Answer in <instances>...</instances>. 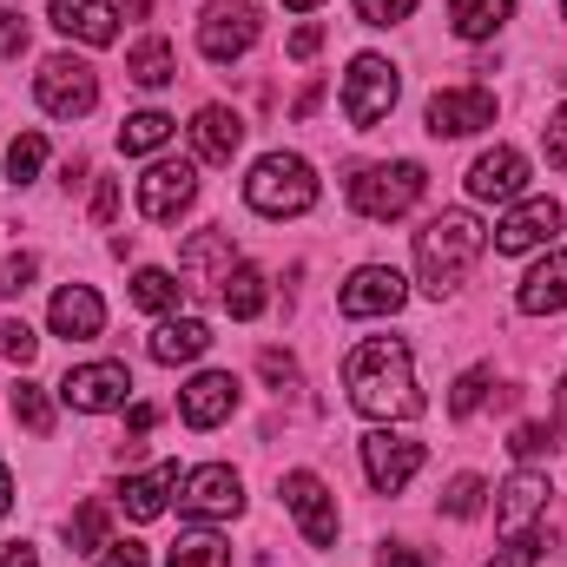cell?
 Listing matches in <instances>:
<instances>
[{"label": "cell", "instance_id": "obj_1", "mask_svg": "<svg viewBox=\"0 0 567 567\" xmlns=\"http://www.w3.org/2000/svg\"><path fill=\"white\" fill-rule=\"evenodd\" d=\"M343 396L350 410H363L370 423H410L423 416V390H416V357L403 337H370L343 357Z\"/></svg>", "mask_w": 567, "mask_h": 567}, {"label": "cell", "instance_id": "obj_2", "mask_svg": "<svg viewBox=\"0 0 567 567\" xmlns=\"http://www.w3.org/2000/svg\"><path fill=\"white\" fill-rule=\"evenodd\" d=\"M482 251H488V231L475 212H435L416 231V278H423L429 297H449V290H462V278L475 271Z\"/></svg>", "mask_w": 567, "mask_h": 567}, {"label": "cell", "instance_id": "obj_3", "mask_svg": "<svg viewBox=\"0 0 567 567\" xmlns=\"http://www.w3.org/2000/svg\"><path fill=\"white\" fill-rule=\"evenodd\" d=\"M245 205H251L258 218H303V212L317 205V172H310V158H297V152H265V158L251 165V178H245Z\"/></svg>", "mask_w": 567, "mask_h": 567}, {"label": "cell", "instance_id": "obj_4", "mask_svg": "<svg viewBox=\"0 0 567 567\" xmlns=\"http://www.w3.org/2000/svg\"><path fill=\"white\" fill-rule=\"evenodd\" d=\"M423 165L416 158H390V165H363L357 178H350V205H357V218H377V225H390V218H403V212H416V198H423Z\"/></svg>", "mask_w": 567, "mask_h": 567}, {"label": "cell", "instance_id": "obj_5", "mask_svg": "<svg viewBox=\"0 0 567 567\" xmlns=\"http://www.w3.org/2000/svg\"><path fill=\"white\" fill-rule=\"evenodd\" d=\"M396 93H403L396 60H383V53H357L350 73H343V120H350L357 133H377V126L396 113Z\"/></svg>", "mask_w": 567, "mask_h": 567}, {"label": "cell", "instance_id": "obj_6", "mask_svg": "<svg viewBox=\"0 0 567 567\" xmlns=\"http://www.w3.org/2000/svg\"><path fill=\"white\" fill-rule=\"evenodd\" d=\"M33 100H40V113H53V120H86V113L100 106V73H93L86 60H73V53H53V60L33 73Z\"/></svg>", "mask_w": 567, "mask_h": 567}, {"label": "cell", "instance_id": "obj_7", "mask_svg": "<svg viewBox=\"0 0 567 567\" xmlns=\"http://www.w3.org/2000/svg\"><path fill=\"white\" fill-rule=\"evenodd\" d=\"M548 475H535V468H515L508 482H502V495H495V535L508 542V548H528V555H542V542H535V522L548 515Z\"/></svg>", "mask_w": 567, "mask_h": 567}, {"label": "cell", "instance_id": "obj_8", "mask_svg": "<svg viewBox=\"0 0 567 567\" xmlns=\"http://www.w3.org/2000/svg\"><path fill=\"white\" fill-rule=\"evenodd\" d=\"M416 468H423V442L416 435H403L390 423H377L363 435V475H370L377 495H403L416 482Z\"/></svg>", "mask_w": 567, "mask_h": 567}, {"label": "cell", "instance_id": "obj_9", "mask_svg": "<svg viewBox=\"0 0 567 567\" xmlns=\"http://www.w3.org/2000/svg\"><path fill=\"white\" fill-rule=\"evenodd\" d=\"M251 40H258V7L251 0H212L198 13V53L212 66H231L238 53H251Z\"/></svg>", "mask_w": 567, "mask_h": 567}, {"label": "cell", "instance_id": "obj_10", "mask_svg": "<svg viewBox=\"0 0 567 567\" xmlns=\"http://www.w3.org/2000/svg\"><path fill=\"white\" fill-rule=\"evenodd\" d=\"M238 508H245V482H238V468L205 462V468L178 475V515H192V522H231Z\"/></svg>", "mask_w": 567, "mask_h": 567}, {"label": "cell", "instance_id": "obj_11", "mask_svg": "<svg viewBox=\"0 0 567 567\" xmlns=\"http://www.w3.org/2000/svg\"><path fill=\"white\" fill-rule=\"evenodd\" d=\"M126 396H133V370H126V363H80V370H66V383H60V403L80 410V416L126 410Z\"/></svg>", "mask_w": 567, "mask_h": 567}, {"label": "cell", "instance_id": "obj_12", "mask_svg": "<svg viewBox=\"0 0 567 567\" xmlns=\"http://www.w3.org/2000/svg\"><path fill=\"white\" fill-rule=\"evenodd\" d=\"M198 198V165L192 158H152L140 172V212L152 225H172Z\"/></svg>", "mask_w": 567, "mask_h": 567}, {"label": "cell", "instance_id": "obj_13", "mask_svg": "<svg viewBox=\"0 0 567 567\" xmlns=\"http://www.w3.org/2000/svg\"><path fill=\"white\" fill-rule=\"evenodd\" d=\"M284 508L297 515V528H303V542L310 548H330L337 542V495L323 488V475H310V468H290L278 482Z\"/></svg>", "mask_w": 567, "mask_h": 567}, {"label": "cell", "instance_id": "obj_14", "mask_svg": "<svg viewBox=\"0 0 567 567\" xmlns=\"http://www.w3.org/2000/svg\"><path fill=\"white\" fill-rule=\"evenodd\" d=\"M410 303V284H403V271L396 265H363V271H350V284L337 290V310L343 317H396Z\"/></svg>", "mask_w": 567, "mask_h": 567}, {"label": "cell", "instance_id": "obj_15", "mask_svg": "<svg viewBox=\"0 0 567 567\" xmlns=\"http://www.w3.org/2000/svg\"><path fill=\"white\" fill-rule=\"evenodd\" d=\"M555 231H561V205H555V198H515L508 218L495 225V251H502V258H522V251L555 245Z\"/></svg>", "mask_w": 567, "mask_h": 567}, {"label": "cell", "instance_id": "obj_16", "mask_svg": "<svg viewBox=\"0 0 567 567\" xmlns=\"http://www.w3.org/2000/svg\"><path fill=\"white\" fill-rule=\"evenodd\" d=\"M482 126H495V93L488 86H449V93L429 100V133L435 140H468Z\"/></svg>", "mask_w": 567, "mask_h": 567}, {"label": "cell", "instance_id": "obj_17", "mask_svg": "<svg viewBox=\"0 0 567 567\" xmlns=\"http://www.w3.org/2000/svg\"><path fill=\"white\" fill-rule=\"evenodd\" d=\"M528 192V158L515 152V145H495V152H482L475 165H468V198H482V205H515Z\"/></svg>", "mask_w": 567, "mask_h": 567}, {"label": "cell", "instance_id": "obj_18", "mask_svg": "<svg viewBox=\"0 0 567 567\" xmlns=\"http://www.w3.org/2000/svg\"><path fill=\"white\" fill-rule=\"evenodd\" d=\"M238 410V377L231 370H198L185 390H178V416L192 429H218Z\"/></svg>", "mask_w": 567, "mask_h": 567}, {"label": "cell", "instance_id": "obj_19", "mask_svg": "<svg viewBox=\"0 0 567 567\" xmlns=\"http://www.w3.org/2000/svg\"><path fill=\"white\" fill-rule=\"evenodd\" d=\"M47 323H53V337L86 343V337H100V330H106V303H100V290H93V284H66V290H53Z\"/></svg>", "mask_w": 567, "mask_h": 567}, {"label": "cell", "instance_id": "obj_20", "mask_svg": "<svg viewBox=\"0 0 567 567\" xmlns=\"http://www.w3.org/2000/svg\"><path fill=\"white\" fill-rule=\"evenodd\" d=\"M47 13H53V27H60L66 40H86V47H113V40H120L113 0H47Z\"/></svg>", "mask_w": 567, "mask_h": 567}, {"label": "cell", "instance_id": "obj_21", "mask_svg": "<svg viewBox=\"0 0 567 567\" xmlns=\"http://www.w3.org/2000/svg\"><path fill=\"white\" fill-rule=\"evenodd\" d=\"M205 350H212V323H205V317H165V323L152 330V343H145V357L165 363V370L198 363Z\"/></svg>", "mask_w": 567, "mask_h": 567}, {"label": "cell", "instance_id": "obj_22", "mask_svg": "<svg viewBox=\"0 0 567 567\" xmlns=\"http://www.w3.org/2000/svg\"><path fill=\"white\" fill-rule=\"evenodd\" d=\"M231 265H238V251H231V231H198L185 251H178V271L192 290H218V284L231 278Z\"/></svg>", "mask_w": 567, "mask_h": 567}, {"label": "cell", "instance_id": "obj_23", "mask_svg": "<svg viewBox=\"0 0 567 567\" xmlns=\"http://www.w3.org/2000/svg\"><path fill=\"white\" fill-rule=\"evenodd\" d=\"M238 145H245V120H238L231 106H198V120H192V152H198V165H231Z\"/></svg>", "mask_w": 567, "mask_h": 567}, {"label": "cell", "instance_id": "obj_24", "mask_svg": "<svg viewBox=\"0 0 567 567\" xmlns=\"http://www.w3.org/2000/svg\"><path fill=\"white\" fill-rule=\"evenodd\" d=\"M172 495H178V462H152L145 475H126V488H120V508H126L133 522H158Z\"/></svg>", "mask_w": 567, "mask_h": 567}, {"label": "cell", "instance_id": "obj_25", "mask_svg": "<svg viewBox=\"0 0 567 567\" xmlns=\"http://www.w3.org/2000/svg\"><path fill=\"white\" fill-rule=\"evenodd\" d=\"M515 303H522V317H555V310H567V251H548V258L522 278Z\"/></svg>", "mask_w": 567, "mask_h": 567}, {"label": "cell", "instance_id": "obj_26", "mask_svg": "<svg viewBox=\"0 0 567 567\" xmlns=\"http://www.w3.org/2000/svg\"><path fill=\"white\" fill-rule=\"evenodd\" d=\"M508 20H515V0H449L455 40H495Z\"/></svg>", "mask_w": 567, "mask_h": 567}, {"label": "cell", "instance_id": "obj_27", "mask_svg": "<svg viewBox=\"0 0 567 567\" xmlns=\"http://www.w3.org/2000/svg\"><path fill=\"white\" fill-rule=\"evenodd\" d=\"M218 303H225L238 323L265 317V303H271V290H265V271H258V265H231V278L218 284Z\"/></svg>", "mask_w": 567, "mask_h": 567}, {"label": "cell", "instance_id": "obj_28", "mask_svg": "<svg viewBox=\"0 0 567 567\" xmlns=\"http://www.w3.org/2000/svg\"><path fill=\"white\" fill-rule=\"evenodd\" d=\"M126 73L140 80L145 93H158V86H172V80H178V53H172V40H158V33H145L140 47L126 53Z\"/></svg>", "mask_w": 567, "mask_h": 567}, {"label": "cell", "instance_id": "obj_29", "mask_svg": "<svg viewBox=\"0 0 567 567\" xmlns=\"http://www.w3.org/2000/svg\"><path fill=\"white\" fill-rule=\"evenodd\" d=\"M172 133H178V120L145 106V113H133V120L120 126V152H126V158H145V152H158V145L172 140Z\"/></svg>", "mask_w": 567, "mask_h": 567}, {"label": "cell", "instance_id": "obj_30", "mask_svg": "<svg viewBox=\"0 0 567 567\" xmlns=\"http://www.w3.org/2000/svg\"><path fill=\"white\" fill-rule=\"evenodd\" d=\"M178 297H185V284L172 278L165 265H140L133 271V303L140 310H178Z\"/></svg>", "mask_w": 567, "mask_h": 567}, {"label": "cell", "instance_id": "obj_31", "mask_svg": "<svg viewBox=\"0 0 567 567\" xmlns=\"http://www.w3.org/2000/svg\"><path fill=\"white\" fill-rule=\"evenodd\" d=\"M106 522H113V515H106V502H86V508L66 522V542H73V555H100V548H106Z\"/></svg>", "mask_w": 567, "mask_h": 567}, {"label": "cell", "instance_id": "obj_32", "mask_svg": "<svg viewBox=\"0 0 567 567\" xmlns=\"http://www.w3.org/2000/svg\"><path fill=\"white\" fill-rule=\"evenodd\" d=\"M13 416L27 423V435H53V403H47V390L40 383H13Z\"/></svg>", "mask_w": 567, "mask_h": 567}, {"label": "cell", "instance_id": "obj_33", "mask_svg": "<svg viewBox=\"0 0 567 567\" xmlns=\"http://www.w3.org/2000/svg\"><path fill=\"white\" fill-rule=\"evenodd\" d=\"M165 567H231V542H218V535H185Z\"/></svg>", "mask_w": 567, "mask_h": 567}, {"label": "cell", "instance_id": "obj_34", "mask_svg": "<svg viewBox=\"0 0 567 567\" xmlns=\"http://www.w3.org/2000/svg\"><path fill=\"white\" fill-rule=\"evenodd\" d=\"M40 165H47V140H40V133H20L13 152H7V178H13V185H33Z\"/></svg>", "mask_w": 567, "mask_h": 567}, {"label": "cell", "instance_id": "obj_35", "mask_svg": "<svg viewBox=\"0 0 567 567\" xmlns=\"http://www.w3.org/2000/svg\"><path fill=\"white\" fill-rule=\"evenodd\" d=\"M482 495H488V482H482V475H455V482L442 488V515L468 522V515H482Z\"/></svg>", "mask_w": 567, "mask_h": 567}, {"label": "cell", "instance_id": "obj_36", "mask_svg": "<svg viewBox=\"0 0 567 567\" xmlns=\"http://www.w3.org/2000/svg\"><path fill=\"white\" fill-rule=\"evenodd\" d=\"M482 396H488V370L475 363V370H462V377H455V390H449V416H475V410H482Z\"/></svg>", "mask_w": 567, "mask_h": 567}, {"label": "cell", "instance_id": "obj_37", "mask_svg": "<svg viewBox=\"0 0 567 567\" xmlns=\"http://www.w3.org/2000/svg\"><path fill=\"white\" fill-rule=\"evenodd\" d=\"M555 435H561L555 423H515L508 455H515V462H535V455H548V449H555Z\"/></svg>", "mask_w": 567, "mask_h": 567}, {"label": "cell", "instance_id": "obj_38", "mask_svg": "<svg viewBox=\"0 0 567 567\" xmlns=\"http://www.w3.org/2000/svg\"><path fill=\"white\" fill-rule=\"evenodd\" d=\"M33 350H40V337H33V330H27L20 317H7V323H0V357L27 370V363H33Z\"/></svg>", "mask_w": 567, "mask_h": 567}, {"label": "cell", "instance_id": "obj_39", "mask_svg": "<svg viewBox=\"0 0 567 567\" xmlns=\"http://www.w3.org/2000/svg\"><path fill=\"white\" fill-rule=\"evenodd\" d=\"M423 0H357V20L363 27H396V20H410Z\"/></svg>", "mask_w": 567, "mask_h": 567}, {"label": "cell", "instance_id": "obj_40", "mask_svg": "<svg viewBox=\"0 0 567 567\" xmlns=\"http://www.w3.org/2000/svg\"><path fill=\"white\" fill-rule=\"evenodd\" d=\"M33 271H40V258H33V251H20V258H7V265H0V290H7V297H20V290L33 284Z\"/></svg>", "mask_w": 567, "mask_h": 567}, {"label": "cell", "instance_id": "obj_41", "mask_svg": "<svg viewBox=\"0 0 567 567\" xmlns=\"http://www.w3.org/2000/svg\"><path fill=\"white\" fill-rule=\"evenodd\" d=\"M542 145H548V165H561L567 172V100L555 106V120L542 126Z\"/></svg>", "mask_w": 567, "mask_h": 567}, {"label": "cell", "instance_id": "obj_42", "mask_svg": "<svg viewBox=\"0 0 567 567\" xmlns=\"http://www.w3.org/2000/svg\"><path fill=\"white\" fill-rule=\"evenodd\" d=\"M13 53H27V20L13 7H0V60H13Z\"/></svg>", "mask_w": 567, "mask_h": 567}, {"label": "cell", "instance_id": "obj_43", "mask_svg": "<svg viewBox=\"0 0 567 567\" xmlns=\"http://www.w3.org/2000/svg\"><path fill=\"white\" fill-rule=\"evenodd\" d=\"M93 567H145V548H140V542H106Z\"/></svg>", "mask_w": 567, "mask_h": 567}, {"label": "cell", "instance_id": "obj_44", "mask_svg": "<svg viewBox=\"0 0 567 567\" xmlns=\"http://www.w3.org/2000/svg\"><path fill=\"white\" fill-rule=\"evenodd\" d=\"M93 218H100V225L120 218V178H100V192H93Z\"/></svg>", "mask_w": 567, "mask_h": 567}, {"label": "cell", "instance_id": "obj_45", "mask_svg": "<svg viewBox=\"0 0 567 567\" xmlns=\"http://www.w3.org/2000/svg\"><path fill=\"white\" fill-rule=\"evenodd\" d=\"M317 47H323V27H310V20H303V27L290 33V60H310Z\"/></svg>", "mask_w": 567, "mask_h": 567}, {"label": "cell", "instance_id": "obj_46", "mask_svg": "<svg viewBox=\"0 0 567 567\" xmlns=\"http://www.w3.org/2000/svg\"><path fill=\"white\" fill-rule=\"evenodd\" d=\"M0 567H40V548H27V542H0Z\"/></svg>", "mask_w": 567, "mask_h": 567}, {"label": "cell", "instance_id": "obj_47", "mask_svg": "<svg viewBox=\"0 0 567 567\" xmlns=\"http://www.w3.org/2000/svg\"><path fill=\"white\" fill-rule=\"evenodd\" d=\"M258 363H265V377H271V383H297V363H290V357H278V350H265Z\"/></svg>", "mask_w": 567, "mask_h": 567}, {"label": "cell", "instance_id": "obj_48", "mask_svg": "<svg viewBox=\"0 0 567 567\" xmlns=\"http://www.w3.org/2000/svg\"><path fill=\"white\" fill-rule=\"evenodd\" d=\"M377 567H423V555H416V548H403V542H390V548L377 555Z\"/></svg>", "mask_w": 567, "mask_h": 567}, {"label": "cell", "instance_id": "obj_49", "mask_svg": "<svg viewBox=\"0 0 567 567\" xmlns=\"http://www.w3.org/2000/svg\"><path fill=\"white\" fill-rule=\"evenodd\" d=\"M488 567H535V555H528V548H508V555H495Z\"/></svg>", "mask_w": 567, "mask_h": 567}, {"label": "cell", "instance_id": "obj_50", "mask_svg": "<svg viewBox=\"0 0 567 567\" xmlns=\"http://www.w3.org/2000/svg\"><path fill=\"white\" fill-rule=\"evenodd\" d=\"M7 508H13V475H7V462H0V522H7Z\"/></svg>", "mask_w": 567, "mask_h": 567}, {"label": "cell", "instance_id": "obj_51", "mask_svg": "<svg viewBox=\"0 0 567 567\" xmlns=\"http://www.w3.org/2000/svg\"><path fill=\"white\" fill-rule=\"evenodd\" d=\"M284 7H290V13H310V7H323V0H284Z\"/></svg>", "mask_w": 567, "mask_h": 567}, {"label": "cell", "instance_id": "obj_52", "mask_svg": "<svg viewBox=\"0 0 567 567\" xmlns=\"http://www.w3.org/2000/svg\"><path fill=\"white\" fill-rule=\"evenodd\" d=\"M561 423H567V377H561Z\"/></svg>", "mask_w": 567, "mask_h": 567}, {"label": "cell", "instance_id": "obj_53", "mask_svg": "<svg viewBox=\"0 0 567 567\" xmlns=\"http://www.w3.org/2000/svg\"><path fill=\"white\" fill-rule=\"evenodd\" d=\"M561 13H567V0H561Z\"/></svg>", "mask_w": 567, "mask_h": 567}, {"label": "cell", "instance_id": "obj_54", "mask_svg": "<svg viewBox=\"0 0 567 567\" xmlns=\"http://www.w3.org/2000/svg\"><path fill=\"white\" fill-rule=\"evenodd\" d=\"M0 172H7V165H0Z\"/></svg>", "mask_w": 567, "mask_h": 567}]
</instances>
